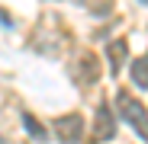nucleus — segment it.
Wrapping results in <instances>:
<instances>
[{
	"label": "nucleus",
	"instance_id": "obj_1",
	"mask_svg": "<svg viewBox=\"0 0 148 144\" xmlns=\"http://www.w3.org/2000/svg\"><path fill=\"white\" fill-rule=\"evenodd\" d=\"M116 112H119V118H122L126 125H132V131H135L142 141H148V109H145L138 99H132L126 90L116 93Z\"/></svg>",
	"mask_w": 148,
	"mask_h": 144
},
{
	"label": "nucleus",
	"instance_id": "obj_2",
	"mask_svg": "<svg viewBox=\"0 0 148 144\" xmlns=\"http://www.w3.org/2000/svg\"><path fill=\"white\" fill-rule=\"evenodd\" d=\"M55 135H58L61 141H81V138H84V118L74 115V112L55 118Z\"/></svg>",
	"mask_w": 148,
	"mask_h": 144
},
{
	"label": "nucleus",
	"instance_id": "obj_3",
	"mask_svg": "<svg viewBox=\"0 0 148 144\" xmlns=\"http://www.w3.org/2000/svg\"><path fill=\"white\" fill-rule=\"evenodd\" d=\"M113 135H116V115L110 112V106H106V103H100V106H97L93 138H97V141H113Z\"/></svg>",
	"mask_w": 148,
	"mask_h": 144
},
{
	"label": "nucleus",
	"instance_id": "obj_4",
	"mask_svg": "<svg viewBox=\"0 0 148 144\" xmlns=\"http://www.w3.org/2000/svg\"><path fill=\"white\" fill-rule=\"evenodd\" d=\"M106 55H110V70H113V74H119V67L126 64V55H129L126 39H113L110 48H106Z\"/></svg>",
	"mask_w": 148,
	"mask_h": 144
},
{
	"label": "nucleus",
	"instance_id": "obj_5",
	"mask_svg": "<svg viewBox=\"0 0 148 144\" xmlns=\"http://www.w3.org/2000/svg\"><path fill=\"white\" fill-rule=\"evenodd\" d=\"M77 67L84 70V77H77V83H81V87H90V83L100 80V70H97V58H93V55H81Z\"/></svg>",
	"mask_w": 148,
	"mask_h": 144
},
{
	"label": "nucleus",
	"instance_id": "obj_6",
	"mask_svg": "<svg viewBox=\"0 0 148 144\" xmlns=\"http://www.w3.org/2000/svg\"><path fill=\"white\" fill-rule=\"evenodd\" d=\"M129 70H132V83L142 87V90H148V51H145L142 58H135Z\"/></svg>",
	"mask_w": 148,
	"mask_h": 144
},
{
	"label": "nucleus",
	"instance_id": "obj_7",
	"mask_svg": "<svg viewBox=\"0 0 148 144\" xmlns=\"http://www.w3.org/2000/svg\"><path fill=\"white\" fill-rule=\"evenodd\" d=\"M23 125H26V131H29L32 138H45V125H39V122H36V118L29 115V112H26V115H23Z\"/></svg>",
	"mask_w": 148,
	"mask_h": 144
},
{
	"label": "nucleus",
	"instance_id": "obj_8",
	"mask_svg": "<svg viewBox=\"0 0 148 144\" xmlns=\"http://www.w3.org/2000/svg\"><path fill=\"white\" fill-rule=\"evenodd\" d=\"M142 3H148V0H142Z\"/></svg>",
	"mask_w": 148,
	"mask_h": 144
}]
</instances>
